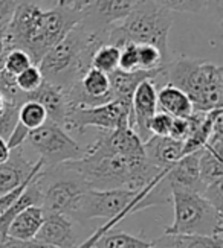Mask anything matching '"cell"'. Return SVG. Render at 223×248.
Returning <instances> with one entry per match:
<instances>
[{"instance_id": "cell-7", "label": "cell", "mask_w": 223, "mask_h": 248, "mask_svg": "<svg viewBox=\"0 0 223 248\" xmlns=\"http://www.w3.org/2000/svg\"><path fill=\"white\" fill-rule=\"evenodd\" d=\"M23 145H29L31 149L35 151L38 158L45 163V168L80 160L86 151V148L69 136L68 129L51 121H46L40 128L31 131Z\"/></svg>"}, {"instance_id": "cell-37", "label": "cell", "mask_w": 223, "mask_h": 248, "mask_svg": "<svg viewBox=\"0 0 223 248\" xmlns=\"http://www.w3.org/2000/svg\"><path fill=\"white\" fill-rule=\"evenodd\" d=\"M191 126H189V121L187 119H180V117H173L172 122V128H170V134L168 137H172L174 140H179V142H185L189 136Z\"/></svg>"}, {"instance_id": "cell-38", "label": "cell", "mask_w": 223, "mask_h": 248, "mask_svg": "<svg viewBox=\"0 0 223 248\" xmlns=\"http://www.w3.org/2000/svg\"><path fill=\"white\" fill-rule=\"evenodd\" d=\"M0 248H57V247H51L46 244H41L35 239L31 241H16L11 238H6L3 242H0Z\"/></svg>"}, {"instance_id": "cell-15", "label": "cell", "mask_w": 223, "mask_h": 248, "mask_svg": "<svg viewBox=\"0 0 223 248\" xmlns=\"http://www.w3.org/2000/svg\"><path fill=\"white\" fill-rule=\"evenodd\" d=\"M37 160L26 157L25 146L11 149V155L0 165V195L17 187L29 177Z\"/></svg>"}, {"instance_id": "cell-45", "label": "cell", "mask_w": 223, "mask_h": 248, "mask_svg": "<svg viewBox=\"0 0 223 248\" xmlns=\"http://www.w3.org/2000/svg\"><path fill=\"white\" fill-rule=\"evenodd\" d=\"M217 2H219V0H217Z\"/></svg>"}, {"instance_id": "cell-1", "label": "cell", "mask_w": 223, "mask_h": 248, "mask_svg": "<svg viewBox=\"0 0 223 248\" xmlns=\"http://www.w3.org/2000/svg\"><path fill=\"white\" fill-rule=\"evenodd\" d=\"M69 165L80 172L92 190H141L168 170L152 165L145 155H84L80 160L69 161Z\"/></svg>"}, {"instance_id": "cell-2", "label": "cell", "mask_w": 223, "mask_h": 248, "mask_svg": "<svg viewBox=\"0 0 223 248\" xmlns=\"http://www.w3.org/2000/svg\"><path fill=\"white\" fill-rule=\"evenodd\" d=\"M103 45L100 37L77 25L37 64L41 77L68 93L90 69L93 53Z\"/></svg>"}, {"instance_id": "cell-5", "label": "cell", "mask_w": 223, "mask_h": 248, "mask_svg": "<svg viewBox=\"0 0 223 248\" xmlns=\"http://www.w3.org/2000/svg\"><path fill=\"white\" fill-rule=\"evenodd\" d=\"M172 204L174 219L165 233L223 238V212L217 210L200 193L172 189Z\"/></svg>"}, {"instance_id": "cell-21", "label": "cell", "mask_w": 223, "mask_h": 248, "mask_svg": "<svg viewBox=\"0 0 223 248\" xmlns=\"http://www.w3.org/2000/svg\"><path fill=\"white\" fill-rule=\"evenodd\" d=\"M152 241H145L137 236L120 230H109L95 241L93 248H150Z\"/></svg>"}, {"instance_id": "cell-16", "label": "cell", "mask_w": 223, "mask_h": 248, "mask_svg": "<svg viewBox=\"0 0 223 248\" xmlns=\"http://www.w3.org/2000/svg\"><path fill=\"white\" fill-rule=\"evenodd\" d=\"M144 154L152 165L170 169L179 158L184 157V142L168 136H152L144 143Z\"/></svg>"}, {"instance_id": "cell-44", "label": "cell", "mask_w": 223, "mask_h": 248, "mask_svg": "<svg viewBox=\"0 0 223 248\" xmlns=\"http://www.w3.org/2000/svg\"><path fill=\"white\" fill-rule=\"evenodd\" d=\"M41 2H51V0H41Z\"/></svg>"}, {"instance_id": "cell-32", "label": "cell", "mask_w": 223, "mask_h": 248, "mask_svg": "<svg viewBox=\"0 0 223 248\" xmlns=\"http://www.w3.org/2000/svg\"><path fill=\"white\" fill-rule=\"evenodd\" d=\"M118 69L122 72L137 70V45H135V43H124L122 46H120Z\"/></svg>"}, {"instance_id": "cell-41", "label": "cell", "mask_w": 223, "mask_h": 248, "mask_svg": "<svg viewBox=\"0 0 223 248\" xmlns=\"http://www.w3.org/2000/svg\"><path fill=\"white\" fill-rule=\"evenodd\" d=\"M6 46H5V38H3V32H0V61H3L6 57Z\"/></svg>"}, {"instance_id": "cell-6", "label": "cell", "mask_w": 223, "mask_h": 248, "mask_svg": "<svg viewBox=\"0 0 223 248\" xmlns=\"http://www.w3.org/2000/svg\"><path fill=\"white\" fill-rule=\"evenodd\" d=\"M41 189V209L45 213L69 215L75 209L89 186L69 161L52 168H43L37 175Z\"/></svg>"}, {"instance_id": "cell-33", "label": "cell", "mask_w": 223, "mask_h": 248, "mask_svg": "<svg viewBox=\"0 0 223 248\" xmlns=\"http://www.w3.org/2000/svg\"><path fill=\"white\" fill-rule=\"evenodd\" d=\"M172 122H173L172 116L157 110L150 119L148 129H150L152 136H168L170 128H172Z\"/></svg>"}, {"instance_id": "cell-17", "label": "cell", "mask_w": 223, "mask_h": 248, "mask_svg": "<svg viewBox=\"0 0 223 248\" xmlns=\"http://www.w3.org/2000/svg\"><path fill=\"white\" fill-rule=\"evenodd\" d=\"M162 67L156 70H133V72H122V70H115L109 75L110 81V93L113 99H120L124 102L132 104L133 93L136 87L145 79H156L161 73Z\"/></svg>"}, {"instance_id": "cell-9", "label": "cell", "mask_w": 223, "mask_h": 248, "mask_svg": "<svg viewBox=\"0 0 223 248\" xmlns=\"http://www.w3.org/2000/svg\"><path fill=\"white\" fill-rule=\"evenodd\" d=\"M139 2L141 0H89L78 25L107 45L109 31L120 25Z\"/></svg>"}, {"instance_id": "cell-31", "label": "cell", "mask_w": 223, "mask_h": 248, "mask_svg": "<svg viewBox=\"0 0 223 248\" xmlns=\"http://www.w3.org/2000/svg\"><path fill=\"white\" fill-rule=\"evenodd\" d=\"M18 107L13 102H6L5 108L0 113V137L8 140L18 124Z\"/></svg>"}, {"instance_id": "cell-28", "label": "cell", "mask_w": 223, "mask_h": 248, "mask_svg": "<svg viewBox=\"0 0 223 248\" xmlns=\"http://www.w3.org/2000/svg\"><path fill=\"white\" fill-rule=\"evenodd\" d=\"M43 77H41V72L38 66L33 64L31 67L23 70L22 73L16 75V82L17 87L22 90L23 93H33L35 92L41 84H43Z\"/></svg>"}, {"instance_id": "cell-12", "label": "cell", "mask_w": 223, "mask_h": 248, "mask_svg": "<svg viewBox=\"0 0 223 248\" xmlns=\"http://www.w3.org/2000/svg\"><path fill=\"white\" fill-rule=\"evenodd\" d=\"M75 224L68 215L45 213V221L34 239L57 248H77L81 242L78 241Z\"/></svg>"}, {"instance_id": "cell-18", "label": "cell", "mask_w": 223, "mask_h": 248, "mask_svg": "<svg viewBox=\"0 0 223 248\" xmlns=\"http://www.w3.org/2000/svg\"><path fill=\"white\" fill-rule=\"evenodd\" d=\"M45 221V212L41 206H31L20 212L11 221L6 232V238L16 241H31L35 238L41 224Z\"/></svg>"}, {"instance_id": "cell-35", "label": "cell", "mask_w": 223, "mask_h": 248, "mask_svg": "<svg viewBox=\"0 0 223 248\" xmlns=\"http://www.w3.org/2000/svg\"><path fill=\"white\" fill-rule=\"evenodd\" d=\"M150 248H187L184 234L164 233L154 241H152Z\"/></svg>"}, {"instance_id": "cell-8", "label": "cell", "mask_w": 223, "mask_h": 248, "mask_svg": "<svg viewBox=\"0 0 223 248\" xmlns=\"http://www.w3.org/2000/svg\"><path fill=\"white\" fill-rule=\"evenodd\" d=\"M130 111L132 104L120 99H113L97 107H72L63 128L83 133L89 126L98 128L100 131L129 126Z\"/></svg>"}, {"instance_id": "cell-10", "label": "cell", "mask_w": 223, "mask_h": 248, "mask_svg": "<svg viewBox=\"0 0 223 248\" xmlns=\"http://www.w3.org/2000/svg\"><path fill=\"white\" fill-rule=\"evenodd\" d=\"M87 157H105V155H127L137 157L144 154V143L130 126H121L100 131L97 140L84 151ZM83 155V157H84Z\"/></svg>"}, {"instance_id": "cell-22", "label": "cell", "mask_w": 223, "mask_h": 248, "mask_svg": "<svg viewBox=\"0 0 223 248\" xmlns=\"http://www.w3.org/2000/svg\"><path fill=\"white\" fill-rule=\"evenodd\" d=\"M199 175L204 189L212 183L223 180V161L222 157L211 153L209 149L202 148L199 151Z\"/></svg>"}, {"instance_id": "cell-30", "label": "cell", "mask_w": 223, "mask_h": 248, "mask_svg": "<svg viewBox=\"0 0 223 248\" xmlns=\"http://www.w3.org/2000/svg\"><path fill=\"white\" fill-rule=\"evenodd\" d=\"M33 60L28 55V53L22 49H13L6 53L5 57V64L3 69L8 70L9 73H13L14 77L18 73H22L23 70H26L28 67L33 66Z\"/></svg>"}, {"instance_id": "cell-36", "label": "cell", "mask_w": 223, "mask_h": 248, "mask_svg": "<svg viewBox=\"0 0 223 248\" xmlns=\"http://www.w3.org/2000/svg\"><path fill=\"white\" fill-rule=\"evenodd\" d=\"M202 197L206 201H209L212 206L217 210H222V204H223V180L212 183V185L206 186L202 192Z\"/></svg>"}, {"instance_id": "cell-26", "label": "cell", "mask_w": 223, "mask_h": 248, "mask_svg": "<svg viewBox=\"0 0 223 248\" xmlns=\"http://www.w3.org/2000/svg\"><path fill=\"white\" fill-rule=\"evenodd\" d=\"M0 94L3 96L5 101L16 105H22L26 102V93L17 87L16 77L5 69H0Z\"/></svg>"}, {"instance_id": "cell-19", "label": "cell", "mask_w": 223, "mask_h": 248, "mask_svg": "<svg viewBox=\"0 0 223 248\" xmlns=\"http://www.w3.org/2000/svg\"><path fill=\"white\" fill-rule=\"evenodd\" d=\"M157 110L180 119H187L194 111L188 96L170 84L161 85V89L157 90Z\"/></svg>"}, {"instance_id": "cell-42", "label": "cell", "mask_w": 223, "mask_h": 248, "mask_svg": "<svg viewBox=\"0 0 223 248\" xmlns=\"http://www.w3.org/2000/svg\"><path fill=\"white\" fill-rule=\"evenodd\" d=\"M6 102H8V101H5V98H3V96H2V94H0V113H2V110L5 108V105H6Z\"/></svg>"}, {"instance_id": "cell-43", "label": "cell", "mask_w": 223, "mask_h": 248, "mask_svg": "<svg viewBox=\"0 0 223 248\" xmlns=\"http://www.w3.org/2000/svg\"><path fill=\"white\" fill-rule=\"evenodd\" d=\"M3 64H5V60H3V61H0V69H3Z\"/></svg>"}, {"instance_id": "cell-23", "label": "cell", "mask_w": 223, "mask_h": 248, "mask_svg": "<svg viewBox=\"0 0 223 248\" xmlns=\"http://www.w3.org/2000/svg\"><path fill=\"white\" fill-rule=\"evenodd\" d=\"M48 121L46 110L37 101H26L18 107V124L28 131H34Z\"/></svg>"}, {"instance_id": "cell-24", "label": "cell", "mask_w": 223, "mask_h": 248, "mask_svg": "<svg viewBox=\"0 0 223 248\" xmlns=\"http://www.w3.org/2000/svg\"><path fill=\"white\" fill-rule=\"evenodd\" d=\"M118 61H120V47H116L113 45H103L101 47L95 50L90 67L110 75L112 72L118 70Z\"/></svg>"}, {"instance_id": "cell-29", "label": "cell", "mask_w": 223, "mask_h": 248, "mask_svg": "<svg viewBox=\"0 0 223 248\" xmlns=\"http://www.w3.org/2000/svg\"><path fill=\"white\" fill-rule=\"evenodd\" d=\"M45 168V163L41 161L40 158H37V161H35V165H34V168H33V172L29 174V177L22 183V185H18L17 187H14V189H11L9 192H6V193H3V195H0V215L2 213H5L9 207L13 206L14 204V201L20 197V193H22L23 190H25V187L28 186V183L33 180V177L34 175H37L38 172Z\"/></svg>"}, {"instance_id": "cell-39", "label": "cell", "mask_w": 223, "mask_h": 248, "mask_svg": "<svg viewBox=\"0 0 223 248\" xmlns=\"http://www.w3.org/2000/svg\"><path fill=\"white\" fill-rule=\"evenodd\" d=\"M9 155H11V149H9L6 140L0 137V165L5 163V161L9 158Z\"/></svg>"}, {"instance_id": "cell-20", "label": "cell", "mask_w": 223, "mask_h": 248, "mask_svg": "<svg viewBox=\"0 0 223 248\" xmlns=\"http://www.w3.org/2000/svg\"><path fill=\"white\" fill-rule=\"evenodd\" d=\"M37 175H34L33 180L28 183V186L20 193V197L14 201L13 206L5 213L0 215V242H3L6 239V232H8L9 224H11V221L20 212H23L25 209L31 206H41V189L38 186Z\"/></svg>"}, {"instance_id": "cell-14", "label": "cell", "mask_w": 223, "mask_h": 248, "mask_svg": "<svg viewBox=\"0 0 223 248\" xmlns=\"http://www.w3.org/2000/svg\"><path fill=\"white\" fill-rule=\"evenodd\" d=\"M26 101H37L38 104L43 105V108L46 110L48 121L55 122L61 126L65 125L66 116L70 110L68 93L65 90H61L55 87V85L43 81V84H41L35 92L26 93Z\"/></svg>"}, {"instance_id": "cell-4", "label": "cell", "mask_w": 223, "mask_h": 248, "mask_svg": "<svg viewBox=\"0 0 223 248\" xmlns=\"http://www.w3.org/2000/svg\"><path fill=\"white\" fill-rule=\"evenodd\" d=\"M174 21L172 11L156 5L153 0H141L120 25L109 31L107 45L116 47L124 43L152 45L161 50L167 62L172 61L168 50V32Z\"/></svg>"}, {"instance_id": "cell-27", "label": "cell", "mask_w": 223, "mask_h": 248, "mask_svg": "<svg viewBox=\"0 0 223 248\" xmlns=\"http://www.w3.org/2000/svg\"><path fill=\"white\" fill-rule=\"evenodd\" d=\"M156 5L164 9L172 11V13H188V14H199L202 13L211 0H153Z\"/></svg>"}, {"instance_id": "cell-40", "label": "cell", "mask_w": 223, "mask_h": 248, "mask_svg": "<svg viewBox=\"0 0 223 248\" xmlns=\"http://www.w3.org/2000/svg\"><path fill=\"white\" fill-rule=\"evenodd\" d=\"M66 2L73 8V9H77V11H83L84 6L87 5L89 0H66Z\"/></svg>"}, {"instance_id": "cell-13", "label": "cell", "mask_w": 223, "mask_h": 248, "mask_svg": "<svg viewBox=\"0 0 223 248\" xmlns=\"http://www.w3.org/2000/svg\"><path fill=\"white\" fill-rule=\"evenodd\" d=\"M165 178L172 189H184L189 192H204V185L199 175V151L179 158L176 163L167 170Z\"/></svg>"}, {"instance_id": "cell-11", "label": "cell", "mask_w": 223, "mask_h": 248, "mask_svg": "<svg viewBox=\"0 0 223 248\" xmlns=\"http://www.w3.org/2000/svg\"><path fill=\"white\" fill-rule=\"evenodd\" d=\"M157 111V89L153 79H145L136 87L132 98V111L129 126L137 134L141 142L145 143L152 137L148 124Z\"/></svg>"}, {"instance_id": "cell-25", "label": "cell", "mask_w": 223, "mask_h": 248, "mask_svg": "<svg viewBox=\"0 0 223 248\" xmlns=\"http://www.w3.org/2000/svg\"><path fill=\"white\" fill-rule=\"evenodd\" d=\"M167 64V60L152 45H137V69L141 70H156Z\"/></svg>"}, {"instance_id": "cell-34", "label": "cell", "mask_w": 223, "mask_h": 248, "mask_svg": "<svg viewBox=\"0 0 223 248\" xmlns=\"http://www.w3.org/2000/svg\"><path fill=\"white\" fill-rule=\"evenodd\" d=\"M23 2H31V0H0V32L6 29L17 8Z\"/></svg>"}, {"instance_id": "cell-3", "label": "cell", "mask_w": 223, "mask_h": 248, "mask_svg": "<svg viewBox=\"0 0 223 248\" xmlns=\"http://www.w3.org/2000/svg\"><path fill=\"white\" fill-rule=\"evenodd\" d=\"M157 79L182 90L193 104L194 111L223 108V69L209 61L196 58L172 60L162 66L154 81Z\"/></svg>"}]
</instances>
